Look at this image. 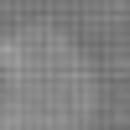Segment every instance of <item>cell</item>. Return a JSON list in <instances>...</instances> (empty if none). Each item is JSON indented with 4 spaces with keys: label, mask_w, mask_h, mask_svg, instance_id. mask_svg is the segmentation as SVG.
Listing matches in <instances>:
<instances>
[{
    "label": "cell",
    "mask_w": 130,
    "mask_h": 130,
    "mask_svg": "<svg viewBox=\"0 0 130 130\" xmlns=\"http://www.w3.org/2000/svg\"><path fill=\"white\" fill-rule=\"evenodd\" d=\"M94 78L57 31H21L0 47V130H89Z\"/></svg>",
    "instance_id": "obj_1"
}]
</instances>
